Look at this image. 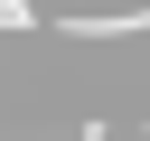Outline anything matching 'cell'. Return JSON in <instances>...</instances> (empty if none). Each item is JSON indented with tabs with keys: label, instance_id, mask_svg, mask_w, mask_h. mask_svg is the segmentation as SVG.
Segmentation results:
<instances>
[{
	"label": "cell",
	"instance_id": "6da1fadb",
	"mask_svg": "<svg viewBox=\"0 0 150 141\" xmlns=\"http://www.w3.org/2000/svg\"><path fill=\"white\" fill-rule=\"evenodd\" d=\"M28 19H38L28 0H0V28H28Z\"/></svg>",
	"mask_w": 150,
	"mask_h": 141
}]
</instances>
